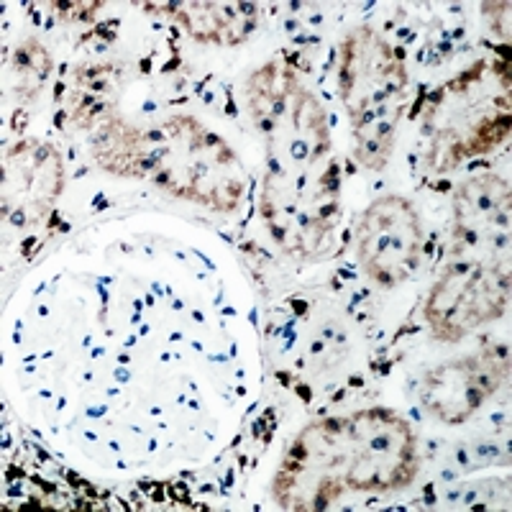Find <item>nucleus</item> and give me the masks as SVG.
Segmentation results:
<instances>
[{"label": "nucleus", "mask_w": 512, "mask_h": 512, "mask_svg": "<svg viewBox=\"0 0 512 512\" xmlns=\"http://www.w3.org/2000/svg\"><path fill=\"white\" fill-rule=\"evenodd\" d=\"M277 377H280V382H282V384H290V377H287L285 372H280V374H277Z\"/></svg>", "instance_id": "7"}, {"label": "nucleus", "mask_w": 512, "mask_h": 512, "mask_svg": "<svg viewBox=\"0 0 512 512\" xmlns=\"http://www.w3.org/2000/svg\"><path fill=\"white\" fill-rule=\"evenodd\" d=\"M300 395L305 397V402H310V390H308V387H300Z\"/></svg>", "instance_id": "6"}, {"label": "nucleus", "mask_w": 512, "mask_h": 512, "mask_svg": "<svg viewBox=\"0 0 512 512\" xmlns=\"http://www.w3.org/2000/svg\"><path fill=\"white\" fill-rule=\"evenodd\" d=\"M502 203H510V190L497 177H477V180L466 182L456 195V210H459L461 223L484 218V213L502 208Z\"/></svg>", "instance_id": "4"}, {"label": "nucleus", "mask_w": 512, "mask_h": 512, "mask_svg": "<svg viewBox=\"0 0 512 512\" xmlns=\"http://www.w3.org/2000/svg\"><path fill=\"white\" fill-rule=\"evenodd\" d=\"M420 223L405 198L387 195L369 205L359 223V259L372 277L387 272L392 280H408L418 267Z\"/></svg>", "instance_id": "2"}, {"label": "nucleus", "mask_w": 512, "mask_h": 512, "mask_svg": "<svg viewBox=\"0 0 512 512\" xmlns=\"http://www.w3.org/2000/svg\"><path fill=\"white\" fill-rule=\"evenodd\" d=\"M241 11H244L246 16H254V6H249V3H244V6H241Z\"/></svg>", "instance_id": "5"}, {"label": "nucleus", "mask_w": 512, "mask_h": 512, "mask_svg": "<svg viewBox=\"0 0 512 512\" xmlns=\"http://www.w3.org/2000/svg\"><path fill=\"white\" fill-rule=\"evenodd\" d=\"M500 382V367H495L489 356L466 359L428 374L423 382V402L446 423H464Z\"/></svg>", "instance_id": "3"}, {"label": "nucleus", "mask_w": 512, "mask_h": 512, "mask_svg": "<svg viewBox=\"0 0 512 512\" xmlns=\"http://www.w3.org/2000/svg\"><path fill=\"white\" fill-rule=\"evenodd\" d=\"M495 274L477 267L466 274V267H454L446 280L433 287V295L425 305V318L436 328L441 341H459L466 331L500 318L507 305V277L492 280Z\"/></svg>", "instance_id": "1"}]
</instances>
